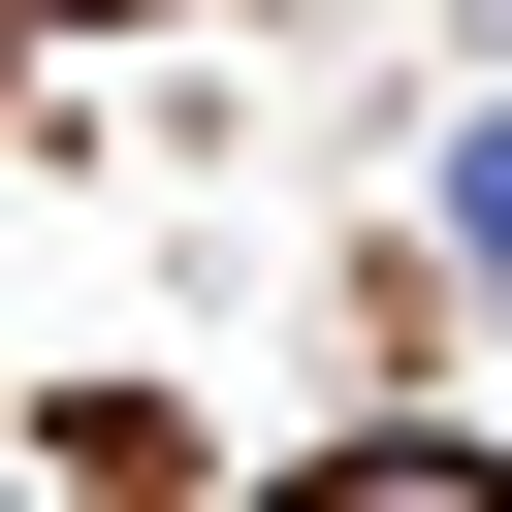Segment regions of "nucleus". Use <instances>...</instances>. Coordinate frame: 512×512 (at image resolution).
<instances>
[{
	"mask_svg": "<svg viewBox=\"0 0 512 512\" xmlns=\"http://www.w3.org/2000/svg\"><path fill=\"white\" fill-rule=\"evenodd\" d=\"M448 256H480V288H512V96H480V128H448Z\"/></svg>",
	"mask_w": 512,
	"mask_h": 512,
	"instance_id": "1",
	"label": "nucleus"
}]
</instances>
